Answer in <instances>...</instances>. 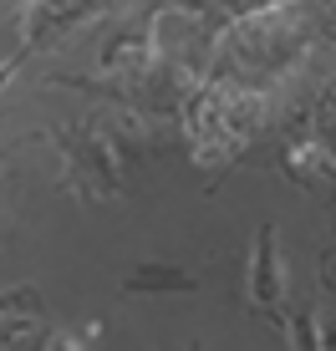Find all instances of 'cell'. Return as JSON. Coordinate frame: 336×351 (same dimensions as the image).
Wrapping results in <instances>:
<instances>
[{
    "instance_id": "cell-1",
    "label": "cell",
    "mask_w": 336,
    "mask_h": 351,
    "mask_svg": "<svg viewBox=\"0 0 336 351\" xmlns=\"http://www.w3.org/2000/svg\"><path fill=\"white\" fill-rule=\"evenodd\" d=\"M260 306H275L280 300V260H275V234L270 229H260L255 239V280H250Z\"/></svg>"
},
{
    "instance_id": "cell-2",
    "label": "cell",
    "mask_w": 336,
    "mask_h": 351,
    "mask_svg": "<svg viewBox=\"0 0 336 351\" xmlns=\"http://www.w3.org/2000/svg\"><path fill=\"white\" fill-rule=\"evenodd\" d=\"M92 5H97V0H31V16H26V26H31V31H41L46 21H51V26H67V21L87 16Z\"/></svg>"
}]
</instances>
